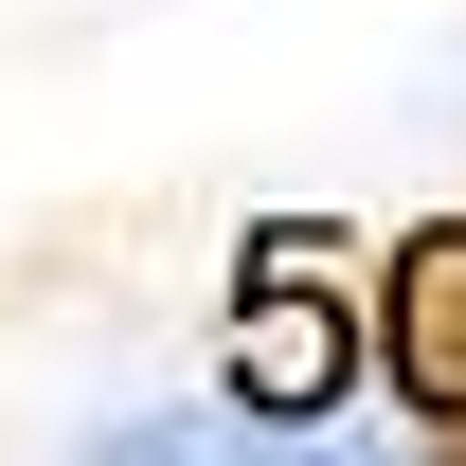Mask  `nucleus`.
<instances>
[{
    "mask_svg": "<svg viewBox=\"0 0 466 466\" xmlns=\"http://www.w3.org/2000/svg\"><path fill=\"white\" fill-rule=\"evenodd\" d=\"M72 466H412V449H341V431H216V412H126Z\"/></svg>",
    "mask_w": 466,
    "mask_h": 466,
    "instance_id": "1",
    "label": "nucleus"
},
{
    "mask_svg": "<svg viewBox=\"0 0 466 466\" xmlns=\"http://www.w3.org/2000/svg\"><path fill=\"white\" fill-rule=\"evenodd\" d=\"M431 395H466V251H431Z\"/></svg>",
    "mask_w": 466,
    "mask_h": 466,
    "instance_id": "2",
    "label": "nucleus"
}]
</instances>
